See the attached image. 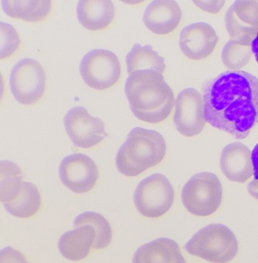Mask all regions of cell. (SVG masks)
Returning <instances> with one entry per match:
<instances>
[{"label":"cell","mask_w":258,"mask_h":263,"mask_svg":"<svg viewBox=\"0 0 258 263\" xmlns=\"http://www.w3.org/2000/svg\"><path fill=\"white\" fill-rule=\"evenodd\" d=\"M206 121L236 139L246 138L258 124V79L248 72L230 70L203 87Z\"/></svg>","instance_id":"cell-1"},{"label":"cell","mask_w":258,"mask_h":263,"mask_svg":"<svg viewBox=\"0 0 258 263\" xmlns=\"http://www.w3.org/2000/svg\"><path fill=\"white\" fill-rule=\"evenodd\" d=\"M125 95L136 118L151 124L164 121L174 106V95L160 72L141 70L125 82Z\"/></svg>","instance_id":"cell-2"},{"label":"cell","mask_w":258,"mask_h":263,"mask_svg":"<svg viewBox=\"0 0 258 263\" xmlns=\"http://www.w3.org/2000/svg\"><path fill=\"white\" fill-rule=\"evenodd\" d=\"M166 144L164 137L155 130L142 127L132 128L115 158L118 171L128 177H136L164 159Z\"/></svg>","instance_id":"cell-3"},{"label":"cell","mask_w":258,"mask_h":263,"mask_svg":"<svg viewBox=\"0 0 258 263\" xmlns=\"http://www.w3.org/2000/svg\"><path fill=\"white\" fill-rule=\"evenodd\" d=\"M189 254L211 263H228L237 254L239 243L229 228L211 224L199 230L185 246Z\"/></svg>","instance_id":"cell-4"},{"label":"cell","mask_w":258,"mask_h":263,"mask_svg":"<svg viewBox=\"0 0 258 263\" xmlns=\"http://www.w3.org/2000/svg\"><path fill=\"white\" fill-rule=\"evenodd\" d=\"M223 187L215 174L200 172L193 175L182 190V202L189 213L208 216L218 210L222 203Z\"/></svg>","instance_id":"cell-5"},{"label":"cell","mask_w":258,"mask_h":263,"mask_svg":"<svg viewBox=\"0 0 258 263\" xmlns=\"http://www.w3.org/2000/svg\"><path fill=\"white\" fill-rule=\"evenodd\" d=\"M133 200L142 216L147 218H158L171 209L174 190L164 175L153 174L140 182L134 193Z\"/></svg>","instance_id":"cell-6"},{"label":"cell","mask_w":258,"mask_h":263,"mask_svg":"<svg viewBox=\"0 0 258 263\" xmlns=\"http://www.w3.org/2000/svg\"><path fill=\"white\" fill-rule=\"evenodd\" d=\"M9 83L14 98L19 104L32 105L39 101L45 92L46 72L37 61L24 59L12 68Z\"/></svg>","instance_id":"cell-7"},{"label":"cell","mask_w":258,"mask_h":263,"mask_svg":"<svg viewBox=\"0 0 258 263\" xmlns=\"http://www.w3.org/2000/svg\"><path fill=\"white\" fill-rule=\"evenodd\" d=\"M80 70L82 79L87 86L96 90H105L119 81L121 65L113 52L92 49L82 59Z\"/></svg>","instance_id":"cell-8"},{"label":"cell","mask_w":258,"mask_h":263,"mask_svg":"<svg viewBox=\"0 0 258 263\" xmlns=\"http://www.w3.org/2000/svg\"><path fill=\"white\" fill-rule=\"evenodd\" d=\"M64 125L73 144L80 148L95 146L108 137L104 121L90 115L82 106L72 107L67 111Z\"/></svg>","instance_id":"cell-9"},{"label":"cell","mask_w":258,"mask_h":263,"mask_svg":"<svg viewBox=\"0 0 258 263\" xmlns=\"http://www.w3.org/2000/svg\"><path fill=\"white\" fill-rule=\"evenodd\" d=\"M203 96L194 88H186L177 95L173 123L185 137L199 135L206 125Z\"/></svg>","instance_id":"cell-10"},{"label":"cell","mask_w":258,"mask_h":263,"mask_svg":"<svg viewBox=\"0 0 258 263\" xmlns=\"http://www.w3.org/2000/svg\"><path fill=\"white\" fill-rule=\"evenodd\" d=\"M61 181L66 187L77 194L92 190L98 180V166L86 154H72L63 158L59 167Z\"/></svg>","instance_id":"cell-11"},{"label":"cell","mask_w":258,"mask_h":263,"mask_svg":"<svg viewBox=\"0 0 258 263\" xmlns=\"http://www.w3.org/2000/svg\"><path fill=\"white\" fill-rule=\"evenodd\" d=\"M225 25L232 40L251 46L258 32V1L234 2L225 14Z\"/></svg>","instance_id":"cell-12"},{"label":"cell","mask_w":258,"mask_h":263,"mask_svg":"<svg viewBox=\"0 0 258 263\" xmlns=\"http://www.w3.org/2000/svg\"><path fill=\"white\" fill-rule=\"evenodd\" d=\"M219 37L212 26L204 22H197L183 28L179 37L182 52L191 60L207 59L218 44Z\"/></svg>","instance_id":"cell-13"},{"label":"cell","mask_w":258,"mask_h":263,"mask_svg":"<svg viewBox=\"0 0 258 263\" xmlns=\"http://www.w3.org/2000/svg\"><path fill=\"white\" fill-rule=\"evenodd\" d=\"M220 165L224 175L232 182L245 183L253 175L252 152L243 143H231L224 147Z\"/></svg>","instance_id":"cell-14"},{"label":"cell","mask_w":258,"mask_h":263,"mask_svg":"<svg viewBox=\"0 0 258 263\" xmlns=\"http://www.w3.org/2000/svg\"><path fill=\"white\" fill-rule=\"evenodd\" d=\"M182 20V10L173 0H155L145 9L143 21L151 32L166 35L175 30Z\"/></svg>","instance_id":"cell-15"},{"label":"cell","mask_w":258,"mask_h":263,"mask_svg":"<svg viewBox=\"0 0 258 263\" xmlns=\"http://www.w3.org/2000/svg\"><path fill=\"white\" fill-rule=\"evenodd\" d=\"M96 238V232L91 226H83L65 233L59 239L61 254L70 261H81L90 254Z\"/></svg>","instance_id":"cell-16"},{"label":"cell","mask_w":258,"mask_h":263,"mask_svg":"<svg viewBox=\"0 0 258 263\" xmlns=\"http://www.w3.org/2000/svg\"><path fill=\"white\" fill-rule=\"evenodd\" d=\"M132 263H187L178 245L170 238H157L138 248Z\"/></svg>","instance_id":"cell-17"},{"label":"cell","mask_w":258,"mask_h":263,"mask_svg":"<svg viewBox=\"0 0 258 263\" xmlns=\"http://www.w3.org/2000/svg\"><path fill=\"white\" fill-rule=\"evenodd\" d=\"M115 8L110 0H81L77 6L80 24L88 30H102L115 17Z\"/></svg>","instance_id":"cell-18"},{"label":"cell","mask_w":258,"mask_h":263,"mask_svg":"<svg viewBox=\"0 0 258 263\" xmlns=\"http://www.w3.org/2000/svg\"><path fill=\"white\" fill-rule=\"evenodd\" d=\"M2 8L4 12L12 18L29 22H38L49 15L51 11V2L49 0H3Z\"/></svg>","instance_id":"cell-19"},{"label":"cell","mask_w":258,"mask_h":263,"mask_svg":"<svg viewBox=\"0 0 258 263\" xmlns=\"http://www.w3.org/2000/svg\"><path fill=\"white\" fill-rule=\"evenodd\" d=\"M8 213L19 218H29L37 213L42 205V196L36 185L24 182L17 196L8 203H4Z\"/></svg>","instance_id":"cell-20"},{"label":"cell","mask_w":258,"mask_h":263,"mask_svg":"<svg viewBox=\"0 0 258 263\" xmlns=\"http://www.w3.org/2000/svg\"><path fill=\"white\" fill-rule=\"evenodd\" d=\"M127 70L128 73L141 70H154L163 73L166 69L165 60L153 50L152 45H142L136 43L127 54Z\"/></svg>","instance_id":"cell-21"},{"label":"cell","mask_w":258,"mask_h":263,"mask_svg":"<svg viewBox=\"0 0 258 263\" xmlns=\"http://www.w3.org/2000/svg\"><path fill=\"white\" fill-rule=\"evenodd\" d=\"M23 172L11 161L0 162V200L3 203L12 201L23 186Z\"/></svg>","instance_id":"cell-22"},{"label":"cell","mask_w":258,"mask_h":263,"mask_svg":"<svg viewBox=\"0 0 258 263\" xmlns=\"http://www.w3.org/2000/svg\"><path fill=\"white\" fill-rule=\"evenodd\" d=\"M83 226H91L96 232V238L93 248L96 250L106 248L111 244L112 240V230L109 222L100 213L94 212H85L76 216L74 227Z\"/></svg>","instance_id":"cell-23"},{"label":"cell","mask_w":258,"mask_h":263,"mask_svg":"<svg viewBox=\"0 0 258 263\" xmlns=\"http://www.w3.org/2000/svg\"><path fill=\"white\" fill-rule=\"evenodd\" d=\"M252 54L251 46H245L231 39L224 45L221 59L224 66L230 70H239L250 62Z\"/></svg>","instance_id":"cell-24"},{"label":"cell","mask_w":258,"mask_h":263,"mask_svg":"<svg viewBox=\"0 0 258 263\" xmlns=\"http://www.w3.org/2000/svg\"><path fill=\"white\" fill-rule=\"evenodd\" d=\"M0 59L12 56L21 44L19 35L15 28L8 23H0Z\"/></svg>","instance_id":"cell-25"},{"label":"cell","mask_w":258,"mask_h":263,"mask_svg":"<svg viewBox=\"0 0 258 263\" xmlns=\"http://www.w3.org/2000/svg\"><path fill=\"white\" fill-rule=\"evenodd\" d=\"M0 263H29L22 253L11 247L3 249L0 252Z\"/></svg>","instance_id":"cell-26"},{"label":"cell","mask_w":258,"mask_h":263,"mask_svg":"<svg viewBox=\"0 0 258 263\" xmlns=\"http://www.w3.org/2000/svg\"><path fill=\"white\" fill-rule=\"evenodd\" d=\"M194 4L207 12L216 14L222 9L225 1H194Z\"/></svg>","instance_id":"cell-27"},{"label":"cell","mask_w":258,"mask_h":263,"mask_svg":"<svg viewBox=\"0 0 258 263\" xmlns=\"http://www.w3.org/2000/svg\"><path fill=\"white\" fill-rule=\"evenodd\" d=\"M252 162L253 165L254 179L258 180V143L252 151Z\"/></svg>","instance_id":"cell-28"},{"label":"cell","mask_w":258,"mask_h":263,"mask_svg":"<svg viewBox=\"0 0 258 263\" xmlns=\"http://www.w3.org/2000/svg\"><path fill=\"white\" fill-rule=\"evenodd\" d=\"M247 190L252 197H254L255 199L258 200V180L253 179V180L251 181L247 186Z\"/></svg>","instance_id":"cell-29"},{"label":"cell","mask_w":258,"mask_h":263,"mask_svg":"<svg viewBox=\"0 0 258 263\" xmlns=\"http://www.w3.org/2000/svg\"><path fill=\"white\" fill-rule=\"evenodd\" d=\"M251 48H252V53L254 55L255 59L258 63V32L256 36H255L254 40L252 41Z\"/></svg>","instance_id":"cell-30"}]
</instances>
